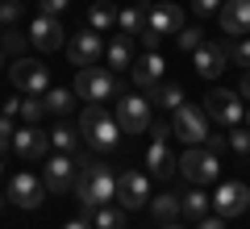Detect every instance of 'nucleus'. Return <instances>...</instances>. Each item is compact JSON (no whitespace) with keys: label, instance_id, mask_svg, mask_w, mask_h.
I'll use <instances>...</instances> for the list:
<instances>
[{"label":"nucleus","instance_id":"6ab92c4d","mask_svg":"<svg viewBox=\"0 0 250 229\" xmlns=\"http://www.w3.org/2000/svg\"><path fill=\"white\" fill-rule=\"evenodd\" d=\"M150 29H154L159 38L179 34V29H184V9H179V4H171V0L154 4V9H150Z\"/></svg>","mask_w":250,"mask_h":229},{"label":"nucleus","instance_id":"aec40b11","mask_svg":"<svg viewBox=\"0 0 250 229\" xmlns=\"http://www.w3.org/2000/svg\"><path fill=\"white\" fill-rule=\"evenodd\" d=\"M146 167H150L154 179H171L179 171V163H175V154H171L167 142H150V150H146Z\"/></svg>","mask_w":250,"mask_h":229},{"label":"nucleus","instance_id":"58836bf2","mask_svg":"<svg viewBox=\"0 0 250 229\" xmlns=\"http://www.w3.org/2000/svg\"><path fill=\"white\" fill-rule=\"evenodd\" d=\"M138 38H142V46H146V50H159V42H163V38L154 34L150 25H146V29H142V34H138Z\"/></svg>","mask_w":250,"mask_h":229},{"label":"nucleus","instance_id":"c756f323","mask_svg":"<svg viewBox=\"0 0 250 229\" xmlns=\"http://www.w3.org/2000/svg\"><path fill=\"white\" fill-rule=\"evenodd\" d=\"M175 42L184 46V50H200V46H205V34H200L196 25H184V29L175 34Z\"/></svg>","mask_w":250,"mask_h":229},{"label":"nucleus","instance_id":"5701e85b","mask_svg":"<svg viewBox=\"0 0 250 229\" xmlns=\"http://www.w3.org/2000/svg\"><path fill=\"white\" fill-rule=\"evenodd\" d=\"M150 212L159 221H179V212H184V200H179L175 192H163V196H154L150 200Z\"/></svg>","mask_w":250,"mask_h":229},{"label":"nucleus","instance_id":"a878e982","mask_svg":"<svg viewBox=\"0 0 250 229\" xmlns=\"http://www.w3.org/2000/svg\"><path fill=\"white\" fill-rule=\"evenodd\" d=\"M42 104H46V113H71V104H75V96H71V92H67V88H50V92H46V96H42Z\"/></svg>","mask_w":250,"mask_h":229},{"label":"nucleus","instance_id":"1a4fd4ad","mask_svg":"<svg viewBox=\"0 0 250 229\" xmlns=\"http://www.w3.org/2000/svg\"><path fill=\"white\" fill-rule=\"evenodd\" d=\"M9 75L17 83V92H25V96H46L50 92V71L42 62H34V59H17Z\"/></svg>","mask_w":250,"mask_h":229},{"label":"nucleus","instance_id":"a19ab883","mask_svg":"<svg viewBox=\"0 0 250 229\" xmlns=\"http://www.w3.org/2000/svg\"><path fill=\"white\" fill-rule=\"evenodd\" d=\"M196 229H225V217H200Z\"/></svg>","mask_w":250,"mask_h":229},{"label":"nucleus","instance_id":"20e7f679","mask_svg":"<svg viewBox=\"0 0 250 229\" xmlns=\"http://www.w3.org/2000/svg\"><path fill=\"white\" fill-rule=\"evenodd\" d=\"M171 133H175L184 146H200L208 142V113L196 104H179L175 108V121H171Z\"/></svg>","mask_w":250,"mask_h":229},{"label":"nucleus","instance_id":"412c9836","mask_svg":"<svg viewBox=\"0 0 250 229\" xmlns=\"http://www.w3.org/2000/svg\"><path fill=\"white\" fill-rule=\"evenodd\" d=\"M104 54H108V71H121V67H134V38H129V34H121V38H113V42L104 46Z\"/></svg>","mask_w":250,"mask_h":229},{"label":"nucleus","instance_id":"8fccbe9b","mask_svg":"<svg viewBox=\"0 0 250 229\" xmlns=\"http://www.w3.org/2000/svg\"><path fill=\"white\" fill-rule=\"evenodd\" d=\"M0 167H4V163H0Z\"/></svg>","mask_w":250,"mask_h":229},{"label":"nucleus","instance_id":"0eeeda50","mask_svg":"<svg viewBox=\"0 0 250 229\" xmlns=\"http://www.w3.org/2000/svg\"><path fill=\"white\" fill-rule=\"evenodd\" d=\"M117 121H121L125 133H150L154 117H150V100H142L138 92H129V96L117 100Z\"/></svg>","mask_w":250,"mask_h":229},{"label":"nucleus","instance_id":"c03bdc74","mask_svg":"<svg viewBox=\"0 0 250 229\" xmlns=\"http://www.w3.org/2000/svg\"><path fill=\"white\" fill-rule=\"evenodd\" d=\"M62 229H96V225H92V221H67Z\"/></svg>","mask_w":250,"mask_h":229},{"label":"nucleus","instance_id":"a18cd8bd","mask_svg":"<svg viewBox=\"0 0 250 229\" xmlns=\"http://www.w3.org/2000/svg\"><path fill=\"white\" fill-rule=\"evenodd\" d=\"M159 229H184V225H179V221H163Z\"/></svg>","mask_w":250,"mask_h":229},{"label":"nucleus","instance_id":"bb28decb","mask_svg":"<svg viewBox=\"0 0 250 229\" xmlns=\"http://www.w3.org/2000/svg\"><path fill=\"white\" fill-rule=\"evenodd\" d=\"M179 200H184V212H188V217H208V208H213V200H208V196L205 192H196V187H192V192H188V196H179Z\"/></svg>","mask_w":250,"mask_h":229},{"label":"nucleus","instance_id":"423d86ee","mask_svg":"<svg viewBox=\"0 0 250 229\" xmlns=\"http://www.w3.org/2000/svg\"><path fill=\"white\" fill-rule=\"evenodd\" d=\"M80 163H75V154H50V159H42V179H46V192H71L75 179H80Z\"/></svg>","mask_w":250,"mask_h":229},{"label":"nucleus","instance_id":"37998d69","mask_svg":"<svg viewBox=\"0 0 250 229\" xmlns=\"http://www.w3.org/2000/svg\"><path fill=\"white\" fill-rule=\"evenodd\" d=\"M238 96H242V100H250V71L242 75V83H238Z\"/></svg>","mask_w":250,"mask_h":229},{"label":"nucleus","instance_id":"de8ad7c7","mask_svg":"<svg viewBox=\"0 0 250 229\" xmlns=\"http://www.w3.org/2000/svg\"><path fill=\"white\" fill-rule=\"evenodd\" d=\"M0 208H4V196H0Z\"/></svg>","mask_w":250,"mask_h":229},{"label":"nucleus","instance_id":"39448f33","mask_svg":"<svg viewBox=\"0 0 250 229\" xmlns=\"http://www.w3.org/2000/svg\"><path fill=\"white\" fill-rule=\"evenodd\" d=\"M117 80H113V71H104V67H80V75H75V96L80 100H108V96H117Z\"/></svg>","mask_w":250,"mask_h":229},{"label":"nucleus","instance_id":"a211bd4d","mask_svg":"<svg viewBox=\"0 0 250 229\" xmlns=\"http://www.w3.org/2000/svg\"><path fill=\"white\" fill-rule=\"evenodd\" d=\"M129 75H134V83H138L142 92H150L154 83H163V54H159V50H146L142 59L129 67Z\"/></svg>","mask_w":250,"mask_h":229},{"label":"nucleus","instance_id":"3c124183","mask_svg":"<svg viewBox=\"0 0 250 229\" xmlns=\"http://www.w3.org/2000/svg\"><path fill=\"white\" fill-rule=\"evenodd\" d=\"M246 212H250V208H246Z\"/></svg>","mask_w":250,"mask_h":229},{"label":"nucleus","instance_id":"f704fd0d","mask_svg":"<svg viewBox=\"0 0 250 229\" xmlns=\"http://www.w3.org/2000/svg\"><path fill=\"white\" fill-rule=\"evenodd\" d=\"M13 133H17V129H13V117H9V113H0V150H9V146H13Z\"/></svg>","mask_w":250,"mask_h":229},{"label":"nucleus","instance_id":"4c0bfd02","mask_svg":"<svg viewBox=\"0 0 250 229\" xmlns=\"http://www.w3.org/2000/svg\"><path fill=\"white\" fill-rule=\"evenodd\" d=\"M0 46H4V50H13V54H17V50H25V38H17V34H13V29H9V34H4V42H0Z\"/></svg>","mask_w":250,"mask_h":229},{"label":"nucleus","instance_id":"c85d7f7f","mask_svg":"<svg viewBox=\"0 0 250 229\" xmlns=\"http://www.w3.org/2000/svg\"><path fill=\"white\" fill-rule=\"evenodd\" d=\"M92 225H96V229H125V212H121V208H108V204H100Z\"/></svg>","mask_w":250,"mask_h":229},{"label":"nucleus","instance_id":"4be33fe9","mask_svg":"<svg viewBox=\"0 0 250 229\" xmlns=\"http://www.w3.org/2000/svg\"><path fill=\"white\" fill-rule=\"evenodd\" d=\"M117 25H121V34L138 38L146 25H150V13H146L142 4H129V9H121V13H117Z\"/></svg>","mask_w":250,"mask_h":229},{"label":"nucleus","instance_id":"7c9ffc66","mask_svg":"<svg viewBox=\"0 0 250 229\" xmlns=\"http://www.w3.org/2000/svg\"><path fill=\"white\" fill-rule=\"evenodd\" d=\"M225 50H229V59L238 62V67H246V71H250V38H238V42L225 46Z\"/></svg>","mask_w":250,"mask_h":229},{"label":"nucleus","instance_id":"473e14b6","mask_svg":"<svg viewBox=\"0 0 250 229\" xmlns=\"http://www.w3.org/2000/svg\"><path fill=\"white\" fill-rule=\"evenodd\" d=\"M229 146L238 150V154H250V125L242 129V125H233V133H229Z\"/></svg>","mask_w":250,"mask_h":229},{"label":"nucleus","instance_id":"9d476101","mask_svg":"<svg viewBox=\"0 0 250 229\" xmlns=\"http://www.w3.org/2000/svg\"><path fill=\"white\" fill-rule=\"evenodd\" d=\"M67 59H71V67H96L104 59V38H100V29L88 25L83 34H75L67 42Z\"/></svg>","mask_w":250,"mask_h":229},{"label":"nucleus","instance_id":"f257e3e1","mask_svg":"<svg viewBox=\"0 0 250 229\" xmlns=\"http://www.w3.org/2000/svg\"><path fill=\"white\" fill-rule=\"evenodd\" d=\"M80 179H75V192H80V204L88 212H96L100 204L117 200V175L104 167V163H92L88 154H80Z\"/></svg>","mask_w":250,"mask_h":229},{"label":"nucleus","instance_id":"6e6552de","mask_svg":"<svg viewBox=\"0 0 250 229\" xmlns=\"http://www.w3.org/2000/svg\"><path fill=\"white\" fill-rule=\"evenodd\" d=\"M29 46H34V50H42V54L62 50V46H67V29H62V21L50 17V13H38L34 25H29Z\"/></svg>","mask_w":250,"mask_h":229},{"label":"nucleus","instance_id":"c9c22d12","mask_svg":"<svg viewBox=\"0 0 250 229\" xmlns=\"http://www.w3.org/2000/svg\"><path fill=\"white\" fill-rule=\"evenodd\" d=\"M71 0H38V13H50V17H62Z\"/></svg>","mask_w":250,"mask_h":229},{"label":"nucleus","instance_id":"ddd939ff","mask_svg":"<svg viewBox=\"0 0 250 229\" xmlns=\"http://www.w3.org/2000/svg\"><path fill=\"white\" fill-rule=\"evenodd\" d=\"M117 200H121L125 212L142 208L150 200V175H142V171H121L117 175Z\"/></svg>","mask_w":250,"mask_h":229},{"label":"nucleus","instance_id":"72a5a7b5","mask_svg":"<svg viewBox=\"0 0 250 229\" xmlns=\"http://www.w3.org/2000/svg\"><path fill=\"white\" fill-rule=\"evenodd\" d=\"M17 17H21V0H0V21H4V25H13Z\"/></svg>","mask_w":250,"mask_h":229},{"label":"nucleus","instance_id":"2f4dec72","mask_svg":"<svg viewBox=\"0 0 250 229\" xmlns=\"http://www.w3.org/2000/svg\"><path fill=\"white\" fill-rule=\"evenodd\" d=\"M42 113H46L42 100H21V117H25V125H38V121H42Z\"/></svg>","mask_w":250,"mask_h":229},{"label":"nucleus","instance_id":"f3484780","mask_svg":"<svg viewBox=\"0 0 250 229\" xmlns=\"http://www.w3.org/2000/svg\"><path fill=\"white\" fill-rule=\"evenodd\" d=\"M217 17H221V29H225V34H233V38L250 34V0H225Z\"/></svg>","mask_w":250,"mask_h":229},{"label":"nucleus","instance_id":"f03ea898","mask_svg":"<svg viewBox=\"0 0 250 229\" xmlns=\"http://www.w3.org/2000/svg\"><path fill=\"white\" fill-rule=\"evenodd\" d=\"M80 133L88 138V146H96V150H113L117 142H121V121L117 117H108L100 104H88L83 108V117H80Z\"/></svg>","mask_w":250,"mask_h":229},{"label":"nucleus","instance_id":"09e8293b","mask_svg":"<svg viewBox=\"0 0 250 229\" xmlns=\"http://www.w3.org/2000/svg\"><path fill=\"white\" fill-rule=\"evenodd\" d=\"M0 54H4V46H0Z\"/></svg>","mask_w":250,"mask_h":229},{"label":"nucleus","instance_id":"393cba45","mask_svg":"<svg viewBox=\"0 0 250 229\" xmlns=\"http://www.w3.org/2000/svg\"><path fill=\"white\" fill-rule=\"evenodd\" d=\"M50 146L62 150V154H75V146H80V133H75L71 125H54V129H50Z\"/></svg>","mask_w":250,"mask_h":229},{"label":"nucleus","instance_id":"e433bc0d","mask_svg":"<svg viewBox=\"0 0 250 229\" xmlns=\"http://www.w3.org/2000/svg\"><path fill=\"white\" fill-rule=\"evenodd\" d=\"M221 4H225V0H192V9H196V13H221Z\"/></svg>","mask_w":250,"mask_h":229},{"label":"nucleus","instance_id":"49530a36","mask_svg":"<svg viewBox=\"0 0 250 229\" xmlns=\"http://www.w3.org/2000/svg\"><path fill=\"white\" fill-rule=\"evenodd\" d=\"M246 125H250V108H246Z\"/></svg>","mask_w":250,"mask_h":229},{"label":"nucleus","instance_id":"2eb2a0df","mask_svg":"<svg viewBox=\"0 0 250 229\" xmlns=\"http://www.w3.org/2000/svg\"><path fill=\"white\" fill-rule=\"evenodd\" d=\"M13 150H17L21 159L38 163V159H50V133H42L38 125H21L13 133Z\"/></svg>","mask_w":250,"mask_h":229},{"label":"nucleus","instance_id":"f8f14e48","mask_svg":"<svg viewBox=\"0 0 250 229\" xmlns=\"http://www.w3.org/2000/svg\"><path fill=\"white\" fill-rule=\"evenodd\" d=\"M205 113L213 117V121H221V125H242V117H246V108H242V96L238 92H229V88H213L208 92V104H205Z\"/></svg>","mask_w":250,"mask_h":229},{"label":"nucleus","instance_id":"b1692460","mask_svg":"<svg viewBox=\"0 0 250 229\" xmlns=\"http://www.w3.org/2000/svg\"><path fill=\"white\" fill-rule=\"evenodd\" d=\"M150 100L159 108H171V113H175L179 104H184V92H179V83H154L150 88Z\"/></svg>","mask_w":250,"mask_h":229},{"label":"nucleus","instance_id":"9b49d317","mask_svg":"<svg viewBox=\"0 0 250 229\" xmlns=\"http://www.w3.org/2000/svg\"><path fill=\"white\" fill-rule=\"evenodd\" d=\"M246 208H250V187L246 184H238V179L217 184V192H213V212L217 217H242Z\"/></svg>","mask_w":250,"mask_h":229},{"label":"nucleus","instance_id":"4468645a","mask_svg":"<svg viewBox=\"0 0 250 229\" xmlns=\"http://www.w3.org/2000/svg\"><path fill=\"white\" fill-rule=\"evenodd\" d=\"M46 196V179H38L34 171H17V175L9 179V200L17 204V208H38Z\"/></svg>","mask_w":250,"mask_h":229},{"label":"nucleus","instance_id":"79ce46f5","mask_svg":"<svg viewBox=\"0 0 250 229\" xmlns=\"http://www.w3.org/2000/svg\"><path fill=\"white\" fill-rule=\"evenodd\" d=\"M225 142H229V138H221V133H208V150H213V154L225 146Z\"/></svg>","mask_w":250,"mask_h":229},{"label":"nucleus","instance_id":"ea45409f","mask_svg":"<svg viewBox=\"0 0 250 229\" xmlns=\"http://www.w3.org/2000/svg\"><path fill=\"white\" fill-rule=\"evenodd\" d=\"M150 138H154V142H167V138H171V125H167V121H154V125H150Z\"/></svg>","mask_w":250,"mask_h":229},{"label":"nucleus","instance_id":"cd10ccee","mask_svg":"<svg viewBox=\"0 0 250 229\" xmlns=\"http://www.w3.org/2000/svg\"><path fill=\"white\" fill-rule=\"evenodd\" d=\"M88 21H92V29H108V25H117V9L100 0V4H92V9H88Z\"/></svg>","mask_w":250,"mask_h":229},{"label":"nucleus","instance_id":"dca6fc26","mask_svg":"<svg viewBox=\"0 0 250 229\" xmlns=\"http://www.w3.org/2000/svg\"><path fill=\"white\" fill-rule=\"evenodd\" d=\"M192 62H196V75H205V80H217L225 71V62H229V50L217 42H205L200 50H192Z\"/></svg>","mask_w":250,"mask_h":229},{"label":"nucleus","instance_id":"7ed1b4c3","mask_svg":"<svg viewBox=\"0 0 250 229\" xmlns=\"http://www.w3.org/2000/svg\"><path fill=\"white\" fill-rule=\"evenodd\" d=\"M179 175L188 179V184H217L221 179V159H217L208 146H192L179 154Z\"/></svg>","mask_w":250,"mask_h":229}]
</instances>
